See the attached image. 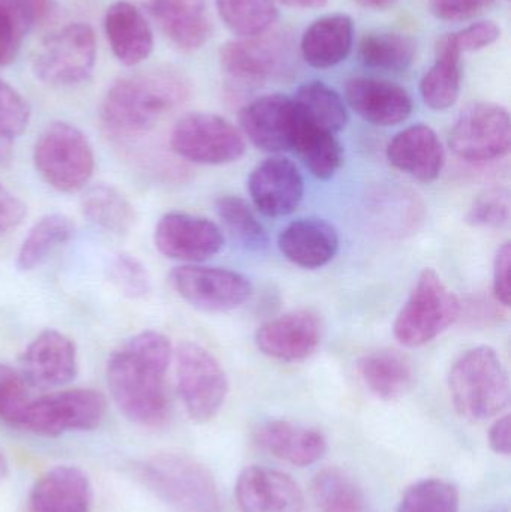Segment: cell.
Returning <instances> with one entry per match:
<instances>
[{
  "label": "cell",
  "mask_w": 511,
  "mask_h": 512,
  "mask_svg": "<svg viewBox=\"0 0 511 512\" xmlns=\"http://www.w3.org/2000/svg\"><path fill=\"white\" fill-rule=\"evenodd\" d=\"M171 343L155 330L141 331L108 358L107 382L117 408L132 423L149 429L170 418L167 372Z\"/></svg>",
  "instance_id": "obj_1"
},
{
  "label": "cell",
  "mask_w": 511,
  "mask_h": 512,
  "mask_svg": "<svg viewBox=\"0 0 511 512\" xmlns=\"http://www.w3.org/2000/svg\"><path fill=\"white\" fill-rule=\"evenodd\" d=\"M191 95L188 78L173 69H149L111 84L101 105V119L114 135L129 137L155 128Z\"/></svg>",
  "instance_id": "obj_2"
},
{
  "label": "cell",
  "mask_w": 511,
  "mask_h": 512,
  "mask_svg": "<svg viewBox=\"0 0 511 512\" xmlns=\"http://www.w3.org/2000/svg\"><path fill=\"white\" fill-rule=\"evenodd\" d=\"M453 406L465 420L482 423L500 415L510 403V379L491 346H476L459 355L449 373Z\"/></svg>",
  "instance_id": "obj_3"
},
{
  "label": "cell",
  "mask_w": 511,
  "mask_h": 512,
  "mask_svg": "<svg viewBox=\"0 0 511 512\" xmlns=\"http://www.w3.org/2000/svg\"><path fill=\"white\" fill-rule=\"evenodd\" d=\"M146 486L177 512H221V495L212 472L186 453L156 454L141 465Z\"/></svg>",
  "instance_id": "obj_4"
},
{
  "label": "cell",
  "mask_w": 511,
  "mask_h": 512,
  "mask_svg": "<svg viewBox=\"0 0 511 512\" xmlns=\"http://www.w3.org/2000/svg\"><path fill=\"white\" fill-rule=\"evenodd\" d=\"M459 315L458 295L434 268H425L396 318L393 334L401 345L420 348L449 330Z\"/></svg>",
  "instance_id": "obj_5"
},
{
  "label": "cell",
  "mask_w": 511,
  "mask_h": 512,
  "mask_svg": "<svg viewBox=\"0 0 511 512\" xmlns=\"http://www.w3.org/2000/svg\"><path fill=\"white\" fill-rule=\"evenodd\" d=\"M33 162L42 179L63 194L83 191L95 171V155L86 135L68 122H53L36 140Z\"/></svg>",
  "instance_id": "obj_6"
},
{
  "label": "cell",
  "mask_w": 511,
  "mask_h": 512,
  "mask_svg": "<svg viewBox=\"0 0 511 512\" xmlns=\"http://www.w3.org/2000/svg\"><path fill=\"white\" fill-rule=\"evenodd\" d=\"M96 36L92 27L71 23L42 41L33 57V72L42 83L71 87L89 80L96 63Z\"/></svg>",
  "instance_id": "obj_7"
},
{
  "label": "cell",
  "mask_w": 511,
  "mask_h": 512,
  "mask_svg": "<svg viewBox=\"0 0 511 512\" xmlns=\"http://www.w3.org/2000/svg\"><path fill=\"white\" fill-rule=\"evenodd\" d=\"M107 412V400L90 388H74L32 399L18 429L39 436L86 432L99 427Z\"/></svg>",
  "instance_id": "obj_8"
},
{
  "label": "cell",
  "mask_w": 511,
  "mask_h": 512,
  "mask_svg": "<svg viewBox=\"0 0 511 512\" xmlns=\"http://www.w3.org/2000/svg\"><path fill=\"white\" fill-rule=\"evenodd\" d=\"M177 388L192 421L209 423L228 396V378L221 363L206 348L185 342L176 352Z\"/></svg>",
  "instance_id": "obj_9"
},
{
  "label": "cell",
  "mask_w": 511,
  "mask_h": 512,
  "mask_svg": "<svg viewBox=\"0 0 511 512\" xmlns=\"http://www.w3.org/2000/svg\"><path fill=\"white\" fill-rule=\"evenodd\" d=\"M450 149L468 164L500 161L510 153V113L494 102H474L459 114L450 132Z\"/></svg>",
  "instance_id": "obj_10"
},
{
  "label": "cell",
  "mask_w": 511,
  "mask_h": 512,
  "mask_svg": "<svg viewBox=\"0 0 511 512\" xmlns=\"http://www.w3.org/2000/svg\"><path fill=\"white\" fill-rule=\"evenodd\" d=\"M171 150L192 164L225 165L246 152L242 132L218 114L191 113L177 120L170 135Z\"/></svg>",
  "instance_id": "obj_11"
},
{
  "label": "cell",
  "mask_w": 511,
  "mask_h": 512,
  "mask_svg": "<svg viewBox=\"0 0 511 512\" xmlns=\"http://www.w3.org/2000/svg\"><path fill=\"white\" fill-rule=\"evenodd\" d=\"M170 283L182 300L195 309L224 313L237 309L251 297L248 277L228 268L180 265L170 273Z\"/></svg>",
  "instance_id": "obj_12"
},
{
  "label": "cell",
  "mask_w": 511,
  "mask_h": 512,
  "mask_svg": "<svg viewBox=\"0 0 511 512\" xmlns=\"http://www.w3.org/2000/svg\"><path fill=\"white\" fill-rule=\"evenodd\" d=\"M291 42L282 33H263L222 45L219 63L234 81L260 84L275 80L291 65Z\"/></svg>",
  "instance_id": "obj_13"
},
{
  "label": "cell",
  "mask_w": 511,
  "mask_h": 512,
  "mask_svg": "<svg viewBox=\"0 0 511 512\" xmlns=\"http://www.w3.org/2000/svg\"><path fill=\"white\" fill-rule=\"evenodd\" d=\"M239 123L243 137L257 149L282 153L294 149L300 114L293 98L275 93L261 96L243 107Z\"/></svg>",
  "instance_id": "obj_14"
},
{
  "label": "cell",
  "mask_w": 511,
  "mask_h": 512,
  "mask_svg": "<svg viewBox=\"0 0 511 512\" xmlns=\"http://www.w3.org/2000/svg\"><path fill=\"white\" fill-rule=\"evenodd\" d=\"M224 243V234L215 222L191 213H167L155 228L156 249L167 258L189 264L219 254Z\"/></svg>",
  "instance_id": "obj_15"
},
{
  "label": "cell",
  "mask_w": 511,
  "mask_h": 512,
  "mask_svg": "<svg viewBox=\"0 0 511 512\" xmlns=\"http://www.w3.org/2000/svg\"><path fill=\"white\" fill-rule=\"evenodd\" d=\"M321 321L311 310H294L261 325L255 334L258 351L282 363H300L317 351Z\"/></svg>",
  "instance_id": "obj_16"
},
{
  "label": "cell",
  "mask_w": 511,
  "mask_h": 512,
  "mask_svg": "<svg viewBox=\"0 0 511 512\" xmlns=\"http://www.w3.org/2000/svg\"><path fill=\"white\" fill-rule=\"evenodd\" d=\"M248 189L258 212L267 218H284L302 203L305 182L293 161L275 155L252 170Z\"/></svg>",
  "instance_id": "obj_17"
},
{
  "label": "cell",
  "mask_w": 511,
  "mask_h": 512,
  "mask_svg": "<svg viewBox=\"0 0 511 512\" xmlns=\"http://www.w3.org/2000/svg\"><path fill=\"white\" fill-rule=\"evenodd\" d=\"M236 498L242 512H305L299 484L266 466H249L239 475Z\"/></svg>",
  "instance_id": "obj_18"
},
{
  "label": "cell",
  "mask_w": 511,
  "mask_h": 512,
  "mask_svg": "<svg viewBox=\"0 0 511 512\" xmlns=\"http://www.w3.org/2000/svg\"><path fill=\"white\" fill-rule=\"evenodd\" d=\"M74 342L57 330H45L35 337L21 358V373L30 387L53 388L68 384L77 375Z\"/></svg>",
  "instance_id": "obj_19"
},
{
  "label": "cell",
  "mask_w": 511,
  "mask_h": 512,
  "mask_svg": "<svg viewBox=\"0 0 511 512\" xmlns=\"http://www.w3.org/2000/svg\"><path fill=\"white\" fill-rule=\"evenodd\" d=\"M144 8L179 50H200L212 35L209 0H144Z\"/></svg>",
  "instance_id": "obj_20"
},
{
  "label": "cell",
  "mask_w": 511,
  "mask_h": 512,
  "mask_svg": "<svg viewBox=\"0 0 511 512\" xmlns=\"http://www.w3.org/2000/svg\"><path fill=\"white\" fill-rule=\"evenodd\" d=\"M254 441L270 456L297 468L320 462L329 447L321 430L288 420L260 424L255 429Z\"/></svg>",
  "instance_id": "obj_21"
},
{
  "label": "cell",
  "mask_w": 511,
  "mask_h": 512,
  "mask_svg": "<svg viewBox=\"0 0 511 512\" xmlns=\"http://www.w3.org/2000/svg\"><path fill=\"white\" fill-rule=\"evenodd\" d=\"M387 159L407 176L422 183H432L443 173L446 150L437 132L419 123L399 132L390 141Z\"/></svg>",
  "instance_id": "obj_22"
},
{
  "label": "cell",
  "mask_w": 511,
  "mask_h": 512,
  "mask_svg": "<svg viewBox=\"0 0 511 512\" xmlns=\"http://www.w3.org/2000/svg\"><path fill=\"white\" fill-rule=\"evenodd\" d=\"M345 96L350 107L372 125H399L413 111V101L404 87L378 78H351L345 86Z\"/></svg>",
  "instance_id": "obj_23"
},
{
  "label": "cell",
  "mask_w": 511,
  "mask_h": 512,
  "mask_svg": "<svg viewBox=\"0 0 511 512\" xmlns=\"http://www.w3.org/2000/svg\"><path fill=\"white\" fill-rule=\"evenodd\" d=\"M278 246L281 254L297 267L315 270L338 254V231L324 219H297L279 234Z\"/></svg>",
  "instance_id": "obj_24"
},
{
  "label": "cell",
  "mask_w": 511,
  "mask_h": 512,
  "mask_svg": "<svg viewBox=\"0 0 511 512\" xmlns=\"http://www.w3.org/2000/svg\"><path fill=\"white\" fill-rule=\"evenodd\" d=\"M104 29L114 56L123 65H140L152 54L155 45L152 27L132 3L119 0L108 6Z\"/></svg>",
  "instance_id": "obj_25"
},
{
  "label": "cell",
  "mask_w": 511,
  "mask_h": 512,
  "mask_svg": "<svg viewBox=\"0 0 511 512\" xmlns=\"http://www.w3.org/2000/svg\"><path fill=\"white\" fill-rule=\"evenodd\" d=\"M89 480L75 466H56L45 472L32 490L33 512H89Z\"/></svg>",
  "instance_id": "obj_26"
},
{
  "label": "cell",
  "mask_w": 511,
  "mask_h": 512,
  "mask_svg": "<svg viewBox=\"0 0 511 512\" xmlns=\"http://www.w3.org/2000/svg\"><path fill=\"white\" fill-rule=\"evenodd\" d=\"M353 41L354 23L350 15H324L305 30L300 51L312 68H333L350 56Z\"/></svg>",
  "instance_id": "obj_27"
},
{
  "label": "cell",
  "mask_w": 511,
  "mask_h": 512,
  "mask_svg": "<svg viewBox=\"0 0 511 512\" xmlns=\"http://www.w3.org/2000/svg\"><path fill=\"white\" fill-rule=\"evenodd\" d=\"M357 373L363 384L381 400L405 396L414 384V367L410 358L395 349H378L357 361Z\"/></svg>",
  "instance_id": "obj_28"
},
{
  "label": "cell",
  "mask_w": 511,
  "mask_h": 512,
  "mask_svg": "<svg viewBox=\"0 0 511 512\" xmlns=\"http://www.w3.org/2000/svg\"><path fill=\"white\" fill-rule=\"evenodd\" d=\"M368 209L375 228L389 237L413 234L425 219V204L419 195L399 186L378 189L369 198Z\"/></svg>",
  "instance_id": "obj_29"
},
{
  "label": "cell",
  "mask_w": 511,
  "mask_h": 512,
  "mask_svg": "<svg viewBox=\"0 0 511 512\" xmlns=\"http://www.w3.org/2000/svg\"><path fill=\"white\" fill-rule=\"evenodd\" d=\"M461 54L453 33L438 42L437 59L420 81V95L432 110H449L458 101L462 80Z\"/></svg>",
  "instance_id": "obj_30"
},
{
  "label": "cell",
  "mask_w": 511,
  "mask_h": 512,
  "mask_svg": "<svg viewBox=\"0 0 511 512\" xmlns=\"http://www.w3.org/2000/svg\"><path fill=\"white\" fill-rule=\"evenodd\" d=\"M81 213L90 224L113 236H126L137 222L131 201L111 185L98 183L84 191Z\"/></svg>",
  "instance_id": "obj_31"
},
{
  "label": "cell",
  "mask_w": 511,
  "mask_h": 512,
  "mask_svg": "<svg viewBox=\"0 0 511 512\" xmlns=\"http://www.w3.org/2000/svg\"><path fill=\"white\" fill-rule=\"evenodd\" d=\"M293 150L312 176L320 180L333 179L344 164V147L336 134L311 125L302 116Z\"/></svg>",
  "instance_id": "obj_32"
},
{
  "label": "cell",
  "mask_w": 511,
  "mask_h": 512,
  "mask_svg": "<svg viewBox=\"0 0 511 512\" xmlns=\"http://www.w3.org/2000/svg\"><path fill=\"white\" fill-rule=\"evenodd\" d=\"M74 234L75 225L68 216L51 213L39 219L21 243L17 255L18 270H35L60 246L66 245Z\"/></svg>",
  "instance_id": "obj_33"
},
{
  "label": "cell",
  "mask_w": 511,
  "mask_h": 512,
  "mask_svg": "<svg viewBox=\"0 0 511 512\" xmlns=\"http://www.w3.org/2000/svg\"><path fill=\"white\" fill-rule=\"evenodd\" d=\"M293 99L300 116L311 125L332 134H338L347 126L348 111L344 99L323 81L302 84Z\"/></svg>",
  "instance_id": "obj_34"
},
{
  "label": "cell",
  "mask_w": 511,
  "mask_h": 512,
  "mask_svg": "<svg viewBox=\"0 0 511 512\" xmlns=\"http://www.w3.org/2000/svg\"><path fill=\"white\" fill-rule=\"evenodd\" d=\"M312 499L317 512H369L359 484L338 468H326L315 475Z\"/></svg>",
  "instance_id": "obj_35"
},
{
  "label": "cell",
  "mask_w": 511,
  "mask_h": 512,
  "mask_svg": "<svg viewBox=\"0 0 511 512\" xmlns=\"http://www.w3.org/2000/svg\"><path fill=\"white\" fill-rule=\"evenodd\" d=\"M216 9L225 26L239 38L263 35L278 20L276 0H216Z\"/></svg>",
  "instance_id": "obj_36"
},
{
  "label": "cell",
  "mask_w": 511,
  "mask_h": 512,
  "mask_svg": "<svg viewBox=\"0 0 511 512\" xmlns=\"http://www.w3.org/2000/svg\"><path fill=\"white\" fill-rule=\"evenodd\" d=\"M360 57L369 68L404 72L414 62L416 44L401 33L372 32L360 42Z\"/></svg>",
  "instance_id": "obj_37"
},
{
  "label": "cell",
  "mask_w": 511,
  "mask_h": 512,
  "mask_svg": "<svg viewBox=\"0 0 511 512\" xmlns=\"http://www.w3.org/2000/svg\"><path fill=\"white\" fill-rule=\"evenodd\" d=\"M216 215L228 233L251 251H261L269 243L263 224L242 197L222 195L215 203Z\"/></svg>",
  "instance_id": "obj_38"
},
{
  "label": "cell",
  "mask_w": 511,
  "mask_h": 512,
  "mask_svg": "<svg viewBox=\"0 0 511 512\" xmlns=\"http://www.w3.org/2000/svg\"><path fill=\"white\" fill-rule=\"evenodd\" d=\"M398 512H459V492L455 484L428 478L408 487Z\"/></svg>",
  "instance_id": "obj_39"
},
{
  "label": "cell",
  "mask_w": 511,
  "mask_h": 512,
  "mask_svg": "<svg viewBox=\"0 0 511 512\" xmlns=\"http://www.w3.org/2000/svg\"><path fill=\"white\" fill-rule=\"evenodd\" d=\"M29 120L26 99L0 78V164L11 161L15 138L26 131Z\"/></svg>",
  "instance_id": "obj_40"
},
{
  "label": "cell",
  "mask_w": 511,
  "mask_h": 512,
  "mask_svg": "<svg viewBox=\"0 0 511 512\" xmlns=\"http://www.w3.org/2000/svg\"><path fill=\"white\" fill-rule=\"evenodd\" d=\"M32 402L30 385L21 370L0 364V421L18 427Z\"/></svg>",
  "instance_id": "obj_41"
},
{
  "label": "cell",
  "mask_w": 511,
  "mask_h": 512,
  "mask_svg": "<svg viewBox=\"0 0 511 512\" xmlns=\"http://www.w3.org/2000/svg\"><path fill=\"white\" fill-rule=\"evenodd\" d=\"M511 195L507 188L486 189L474 198L467 213V222L476 228L498 230L509 224Z\"/></svg>",
  "instance_id": "obj_42"
},
{
  "label": "cell",
  "mask_w": 511,
  "mask_h": 512,
  "mask_svg": "<svg viewBox=\"0 0 511 512\" xmlns=\"http://www.w3.org/2000/svg\"><path fill=\"white\" fill-rule=\"evenodd\" d=\"M111 283L117 291L131 300L146 297L152 289V279L146 265L134 255L119 254L114 256L108 268Z\"/></svg>",
  "instance_id": "obj_43"
},
{
  "label": "cell",
  "mask_w": 511,
  "mask_h": 512,
  "mask_svg": "<svg viewBox=\"0 0 511 512\" xmlns=\"http://www.w3.org/2000/svg\"><path fill=\"white\" fill-rule=\"evenodd\" d=\"M30 29L32 24L14 3L0 0V68L11 65L17 59Z\"/></svg>",
  "instance_id": "obj_44"
},
{
  "label": "cell",
  "mask_w": 511,
  "mask_h": 512,
  "mask_svg": "<svg viewBox=\"0 0 511 512\" xmlns=\"http://www.w3.org/2000/svg\"><path fill=\"white\" fill-rule=\"evenodd\" d=\"M501 29L494 21H479L465 27L461 32L453 33L456 45L461 53L480 51L500 39Z\"/></svg>",
  "instance_id": "obj_45"
},
{
  "label": "cell",
  "mask_w": 511,
  "mask_h": 512,
  "mask_svg": "<svg viewBox=\"0 0 511 512\" xmlns=\"http://www.w3.org/2000/svg\"><path fill=\"white\" fill-rule=\"evenodd\" d=\"M495 0H431V12L443 21H465L488 9Z\"/></svg>",
  "instance_id": "obj_46"
},
{
  "label": "cell",
  "mask_w": 511,
  "mask_h": 512,
  "mask_svg": "<svg viewBox=\"0 0 511 512\" xmlns=\"http://www.w3.org/2000/svg\"><path fill=\"white\" fill-rule=\"evenodd\" d=\"M511 245L510 242L504 243L498 249L494 261V282H492V291L498 304L503 307H510L511 303Z\"/></svg>",
  "instance_id": "obj_47"
},
{
  "label": "cell",
  "mask_w": 511,
  "mask_h": 512,
  "mask_svg": "<svg viewBox=\"0 0 511 512\" xmlns=\"http://www.w3.org/2000/svg\"><path fill=\"white\" fill-rule=\"evenodd\" d=\"M26 213L23 201L0 183V234L15 230L23 222Z\"/></svg>",
  "instance_id": "obj_48"
},
{
  "label": "cell",
  "mask_w": 511,
  "mask_h": 512,
  "mask_svg": "<svg viewBox=\"0 0 511 512\" xmlns=\"http://www.w3.org/2000/svg\"><path fill=\"white\" fill-rule=\"evenodd\" d=\"M489 445H491L492 451H495L501 456H510L511 453V421L510 415H504V417L498 418L491 429H489L488 435Z\"/></svg>",
  "instance_id": "obj_49"
},
{
  "label": "cell",
  "mask_w": 511,
  "mask_h": 512,
  "mask_svg": "<svg viewBox=\"0 0 511 512\" xmlns=\"http://www.w3.org/2000/svg\"><path fill=\"white\" fill-rule=\"evenodd\" d=\"M14 3L33 26L44 23L54 8V0H9Z\"/></svg>",
  "instance_id": "obj_50"
},
{
  "label": "cell",
  "mask_w": 511,
  "mask_h": 512,
  "mask_svg": "<svg viewBox=\"0 0 511 512\" xmlns=\"http://www.w3.org/2000/svg\"><path fill=\"white\" fill-rule=\"evenodd\" d=\"M495 304H492L491 301L477 300L476 298V301H470L468 306H465L461 301V315H459V318L467 316L471 321L489 324V321H492V319H498V316L501 315V304L498 307H495Z\"/></svg>",
  "instance_id": "obj_51"
},
{
  "label": "cell",
  "mask_w": 511,
  "mask_h": 512,
  "mask_svg": "<svg viewBox=\"0 0 511 512\" xmlns=\"http://www.w3.org/2000/svg\"><path fill=\"white\" fill-rule=\"evenodd\" d=\"M281 2L284 3V5L290 6V8L312 9L327 5L329 0H281Z\"/></svg>",
  "instance_id": "obj_52"
},
{
  "label": "cell",
  "mask_w": 511,
  "mask_h": 512,
  "mask_svg": "<svg viewBox=\"0 0 511 512\" xmlns=\"http://www.w3.org/2000/svg\"><path fill=\"white\" fill-rule=\"evenodd\" d=\"M356 2L359 5L365 6V8L383 9L395 3L396 0H356Z\"/></svg>",
  "instance_id": "obj_53"
},
{
  "label": "cell",
  "mask_w": 511,
  "mask_h": 512,
  "mask_svg": "<svg viewBox=\"0 0 511 512\" xmlns=\"http://www.w3.org/2000/svg\"><path fill=\"white\" fill-rule=\"evenodd\" d=\"M6 475H8V460H6L5 454L0 448V480H3Z\"/></svg>",
  "instance_id": "obj_54"
},
{
  "label": "cell",
  "mask_w": 511,
  "mask_h": 512,
  "mask_svg": "<svg viewBox=\"0 0 511 512\" xmlns=\"http://www.w3.org/2000/svg\"><path fill=\"white\" fill-rule=\"evenodd\" d=\"M494 512H507V511H503V510H497V511H494Z\"/></svg>",
  "instance_id": "obj_55"
}]
</instances>
